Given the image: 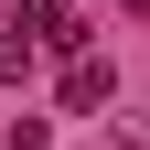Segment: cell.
<instances>
[{
	"label": "cell",
	"instance_id": "cell-1",
	"mask_svg": "<svg viewBox=\"0 0 150 150\" xmlns=\"http://www.w3.org/2000/svg\"><path fill=\"white\" fill-rule=\"evenodd\" d=\"M107 97V64H97V54H86V64H64V107H97Z\"/></svg>",
	"mask_w": 150,
	"mask_h": 150
},
{
	"label": "cell",
	"instance_id": "cell-2",
	"mask_svg": "<svg viewBox=\"0 0 150 150\" xmlns=\"http://www.w3.org/2000/svg\"><path fill=\"white\" fill-rule=\"evenodd\" d=\"M0 75H32V11H22V22H0Z\"/></svg>",
	"mask_w": 150,
	"mask_h": 150
},
{
	"label": "cell",
	"instance_id": "cell-3",
	"mask_svg": "<svg viewBox=\"0 0 150 150\" xmlns=\"http://www.w3.org/2000/svg\"><path fill=\"white\" fill-rule=\"evenodd\" d=\"M11 150H43V129H22V139H11Z\"/></svg>",
	"mask_w": 150,
	"mask_h": 150
}]
</instances>
